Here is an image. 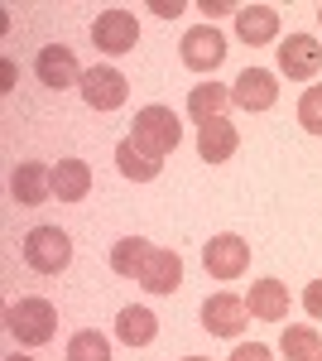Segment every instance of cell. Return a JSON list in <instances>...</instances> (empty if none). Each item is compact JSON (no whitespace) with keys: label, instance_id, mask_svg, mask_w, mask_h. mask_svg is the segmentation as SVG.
Returning <instances> with one entry per match:
<instances>
[{"label":"cell","instance_id":"f1b7e54d","mask_svg":"<svg viewBox=\"0 0 322 361\" xmlns=\"http://www.w3.org/2000/svg\"><path fill=\"white\" fill-rule=\"evenodd\" d=\"M183 361H207V357H183Z\"/></svg>","mask_w":322,"mask_h":361},{"label":"cell","instance_id":"277c9868","mask_svg":"<svg viewBox=\"0 0 322 361\" xmlns=\"http://www.w3.org/2000/svg\"><path fill=\"white\" fill-rule=\"evenodd\" d=\"M82 102L87 106H97V111H116V106H125V97H130V82H125V73H116V68H87L82 73Z\"/></svg>","mask_w":322,"mask_h":361},{"label":"cell","instance_id":"1f68e13d","mask_svg":"<svg viewBox=\"0 0 322 361\" xmlns=\"http://www.w3.org/2000/svg\"><path fill=\"white\" fill-rule=\"evenodd\" d=\"M318 361H322V357H318Z\"/></svg>","mask_w":322,"mask_h":361},{"label":"cell","instance_id":"3957f363","mask_svg":"<svg viewBox=\"0 0 322 361\" xmlns=\"http://www.w3.org/2000/svg\"><path fill=\"white\" fill-rule=\"evenodd\" d=\"M68 260H73L68 231H58V226H34V231L25 236V265L29 270L58 275V270H68Z\"/></svg>","mask_w":322,"mask_h":361},{"label":"cell","instance_id":"4316f807","mask_svg":"<svg viewBox=\"0 0 322 361\" xmlns=\"http://www.w3.org/2000/svg\"><path fill=\"white\" fill-rule=\"evenodd\" d=\"M154 15H163V20H173V15H183V5H178V0H173V5H168V0H154Z\"/></svg>","mask_w":322,"mask_h":361},{"label":"cell","instance_id":"4dcf8cb0","mask_svg":"<svg viewBox=\"0 0 322 361\" xmlns=\"http://www.w3.org/2000/svg\"><path fill=\"white\" fill-rule=\"evenodd\" d=\"M318 20H322V5H318Z\"/></svg>","mask_w":322,"mask_h":361},{"label":"cell","instance_id":"ba28073f","mask_svg":"<svg viewBox=\"0 0 322 361\" xmlns=\"http://www.w3.org/2000/svg\"><path fill=\"white\" fill-rule=\"evenodd\" d=\"M183 63H188L192 73H212L216 63L226 58V39H221V29L212 25H192L188 34H183Z\"/></svg>","mask_w":322,"mask_h":361},{"label":"cell","instance_id":"30bf717a","mask_svg":"<svg viewBox=\"0 0 322 361\" xmlns=\"http://www.w3.org/2000/svg\"><path fill=\"white\" fill-rule=\"evenodd\" d=\"M245 318H250V308H245V299H236V294H212L207 304H202V328L216 337H241Z\"/></svg>","mask_w":322,"mask_h":361},{"label":"cell","instance_id":"6da1fadb","mask_svg":"<svg viewBox=\"0 0 322 361\" xmlns=\"http://www.w3.org/2000/svg\"><path fill=\"white\" fill-rule=\"evenodd\" d=\"M130 140L144 149V154L163 159V154H173V149H178L183 126H178V116L168 111V106H144V111L135 116V126H130Z\"/></svg>","mask_w":322,"mask_h":361},{"label":"cell","instance_id":"7a4b0ae2","mask_svg":"<svg viewBox=\"0 0 322 361\" xmlns=\"http://www.w3.org/2000/svg\"><path fill=\"white\" fill-rule=\"evenodd\" d=\"M5 328L20 337L25 347H44V342H54L58 313H54L49 299H20V304L5 308Z\"/></svg>","mask_w":322,"mask_h":361},{"label":"cell","instance_id":"f546056e","mask_svg":"<svg viewBox=\"0 0 322 361\" xmlns=\"http://www.w3.org/2000/svg\"><path fill=\"white\" fill-rule=\"evenodd\" d=\"M10 361H29V357H10Z\"/></svg>","mask_w":322,"mask_h":361},{"label":"cell","instance_id":"d4e9b609","mask_svg":"<svg viewBox=\"0 0 322 361\" xmlns=\"http://www.w3.org/2000/svg\"><path fill=\"white\" fill-rule=\"evenodd\" d=\"M231 361H274V352H269L265 342H245V347L231 352Z\"/></svg>","mask_w":322,"mask_h":361},{"label":"cell","instance_id":"7c38bea8","mask_svg":"<svg viewBox=\"0 0 322 361\" xmlns=\"http://www.w3.org/2000/svg\"><path fill=\"white\" fill-rule=\"evenodd\" d=\"M10 193H15L20 207H39L44 197H54V169L34 164V159L15 164V173H10Z\"/></svg>","mask_w":322,"mask_h":361},{"label":"cell","instance_id":"603a6c76","mask_svg":"<svg viewBox=\"0 0 322 361\" xmlns=\"http://www.w3.org/2000/svg\"><path fill=\"white\" fill-rule=\"evenodd\" d=\"M68 361H111V342L101 333H92V328H82L68 342Z\"/></svg>","mask_w":322,"mask_h":361},{"label":"cell","instance_id":"5b68a950","mask_svg":"<svg viewBox=\"0 0 322 361\" xmlns=\"http://www.w3.org/2000/svg\"><path fill=\"white\" fill-rule=\"evenodd\" d=\"M202 265H207L212 279H241L245 265H250V246H245L241 236L221 231V236H212V241L202 246Z\"/></svg>","mask_w":322,"mask_h":361},{"label":"cell","instance_id":"5bb4252c","mask_svg":"<svg viewBox=\"0 0 322 361\" xmlns=\"http://www.w3.org/2000/svg\"><path fill=\"white\" fill-rule=\"evenodd\" d=\"M250 318H260V323H284L289 318V289L279 284V279H260V284H250Z\"/></svg>","mask_w":322,"mask_h":361},{"label":"cell","instance_id":"d6986e66","mask_svg":"<svg viewBox=\"0 0 322 361\" xmlns=\"http://www.w3.org/2000/svg\"><path fill=\"white\" fill-rule=\"evenodd\" d=\"M116 337L130 342V347H149V342L159 337V318H154L149 308H120V318H116Z\"/></svg>","mask_w":322,"mask_h":361},{"label":"cell","instance_id":"e0dca14e","mask_svg":"<svg viewBox=\"0 0 322 361\" xmlns=\"http://www.w3.org/2000/svg\"><path fill=\"white\" fill-rule=\"evenodd\" d=\"M92 193V169L82 159H58L54 164V197L58 202H82Z\"/></svg>","mask_w":322,"mask_h":361},{"label":"cell","instance_id":"7402d4cb","mask_svg":"<svg viewBox=\"0 0 322 361\" xmlns=\"http://www.w3.org/2000/svg\"><path fill=\"white\" fill-rule=\"evenodd\" d=\"M279 352H284V361H318V357H322V337H318V328H308V323H298V328H284V342H279Z\"/></svg>","mask_w":322,"mask_h":361},{"label":"cell","instance_id":"83f0119b","mask_svg":"<svg viewBox=\"0 0 322 361\" xmlns=\"http://www.w3.org/2000/svg\"><path fill=\"white\" fill-rule=\"evenodd\" d=\"M202 10H207V15H226V10H236V5H226V0H216V5H212V0H202Z\"/></svg>","mask_w":322,"mask_h":361},{"label":"cell","instance_id":"44dd1931","mask_svg":"<svg viewBox=\"0 0 322 361\" xmlns=\"http://www.w3.org/2000/svg\"><path fill=\"white\" fill-rule=\"evenodd\" d=\"M116 169H120L125 178H135V183H149V178L159 173V159L144 154L135 140H120V145H116Z\"/></svg>","mask_w":322,"mask_h":361},{"label":"cell","instance_id":"8fae6325","mask_svg":"<svg viewBox=\"0 0 322 361\" xmlns=\"http://www.w3.org/2000/svg\"><path fill=\"white\" fill-rule=\"evenodd\" d=\"M274 97H279V82H274V73H265V68H245L241 78H236V87H231V102L241 111H269Z\"/></svg>","mask_w":322,"mask_h":361},{"label":"cell","instance_id":"8992f818","mask_svg":"<svg viewBox=\"0 0 322 361\" xmlns=\"http://www.w3.org/2000/svg\"><path fill=\"white\" fill-rule=\"evenodd\" d=\"M279 73H284L289 82L318 78L322 73V44L313 39V34H289V39L279 44Z\"/></svg>","mask_w":322,"mask_h":361},{"label":"cell","instance_id":"ac0fdd59","mask_svg":"<svg viewBox=\"0 0 322 361\" xmlns=\"http://www.w3.org/2000/svg\"><path fill=\"white\" fill-rule=\"evenodd\" d=\"M226 102H231V87H221V82H197V87L188 92V116L197 121V126H207V121H221Z\"/></svg>","mask_w":322,"mask_h":361},{"label":"cell","instance_id":"9a60e30c","mask_svg":"<svg viewBox=\"0 0 322 361\" xmlns=\"http://www.w3.org/2000/svg\"><path fill=\"white\" fill-rule=\"evenodd\" d=\"M236 34H241L250 49L269 44V39L279 34V10H274V5H241V10H236Z\"/></svg>","mask_w":322,"mask_h":361},{"label":"cell","instance_id":"4fadbf2b","mask_svg":"<svg viewBox=\"0 0 322 361\" xmlns=\"http://www.w3.org/2000/svg\"><path fill=\"white\" fill-rule=\"evenodd\" d=\"M236 145H241V135H236V126H231L226 116L197 126V154H202L207 164H226V159L236 154Z\"/></svg>","mask_w":322,"mask_h":361},{"label":"cell","instance_id":"ffe728a7","mask_svg":"<svg viewBox=\"0 0 322 361\" xmlns=\"http://www.w3.org/2000/svg\"><path fill=\"white\" fill-rule=\"evenodd\" d=\"M149 255H154V246L144 236H125V241H116V250H111V270L125 275V279H140L144 265H149Z\"/></svg>","mask_w":322,"mask_h":361},{"label":"cell","instance_id":"52a82bcc","mask_svg":"<svg viewBox=\"0 0 322 361\" xmlns=\"http://www.w3.org/2000/svg\"><path fill=\"white\" fill-rule=\"evenodd\" d=\"M135 39H140V25H135L130 10H106V15H97V25H92V44H97L101 54H130Z\"/></svg>","mask_w":322,"mask_h":361},{"label":"cell","instance_id":"9c48e42d","mask_svg":"<svg viewBox=\"0 0 322 361\" xmlns=\"http://www.w3.org/2000/svg\"><path fill=\"white\" fill-rule=\"evenodd\" d=\"M34 73H39V82L63 92V87L82 82V68H78V54L68 49V44H49V49H39V63H34Z\"/></svg>","mask_w":322,"mask_h":361},{"label":"cell","instance_id":"cb8c5ba5","mask_svg":"<svg viewBox=\"0 0 322 361\" xmlns=\"http://www.w3.org/2000/svg\"><path fill=\"white\" fill-rule=\"evenodd\" d=\"M298 126L313 130V135H322V82L308 87V92L298 97Z\"/></svg>","mask_w":322,"mask_h":361},{"label":"cell","instance_id":"484cf974","mask_svg":"<svg viewBox=\"0 0 322 361\" xmlns=\"http://www.w3.org/2000/svg\"><path fill=\"white\" fill-rule=\"evenodd\" d=\"M303 308H308L313 318H322V279H313V284H308V294H303Z\"/></svg>","mask_w":322,"mask_h":361},{"label":"cell","instance_id":"2e32d148","mask_svg":"<svg viewBox=\"0 0 322 361\" xmlns=\"http://www.w3.org/2000/svg\"><path fill=\"white\" fill-rule=\"evenodd\" d=\"M140 284H144L149 294H173V289L183 284V260H178V250H159L154 246V255H149Z\"/></svg>","mask_w":322,"mask_h":361}]
</instances>
